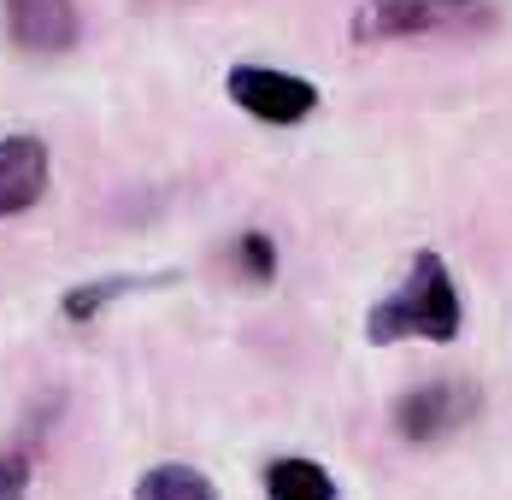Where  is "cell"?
<instances>
[{
    "label": "cell",
    "mask_w": 512,
    "mask_h": 500,
    "mask_svg": "<svg viewBox=\"0 0 512 500\" xmlns=\"http://www.w3.org/2000/svg\"><path fill=\"white\" fill-rule=\"evenodd\" d=\"M36 430H18V442L0 448V500H24L30 495V477H36Z\"/></svg>",
    "instance_id": "cell-9"
},
{
    "label": "cell",
    "mask_w": 512,
    "mask_h": 500,
    "mask_svg": "<svg viewBox=\"0 0 512 500\" xmlns=\"http://www.w3.org/2000/svg\"><path fill=\"white\" fill-rule=\"evenodd\" d=\"M471 418H477V389H465V383H424V389H407L395 400V430L407 442L454 436Z\"/></svg>",
    "instance_id": "cell-4"
},
{
    "label": "cell",
    "mask_w": 512,
    "mask_h": 500,
    "mask_svg": "<svg viewBox=\"0 0 512 500\" xmlns=\"http://www.w3.org/2000/svg\"><path fill=\"white\" fill-rule=\"evenodd\" d=\"M265 500H336V477L318 459H271L265 465Z\"/></svg>",
    "instance_id": "cell-7"
},
{
    "label": "cell",
    "mask_w": 512,
    "mask_h": 500,
    "mask_svg": "<svg viewBox=\"0 0 512 500\" xmlns=\"http://www.w3.org/2000/svg\"><path fill=\"white\" fill-rule=\"evenodd\" d=\"M224 95L259 124H307L312 106H318V89L307 77H289V71H271V65H230Z\"/></svg>",
    "instance_id": "cell-3"
},
{
    "label": "cell",
    "mask_w": 512,
    "mask_h": 500,
    "mask_svg": "<svg viewBox=\"0 0 512 500\" xmlns=\"http://www.w3.org/2000/svg\"><path fill=\"white\" fill-rule=\"evenodd\" d=\"M230 259H236V271H242L248 283H259V289L277 277V242H271V236H259V230L236 236V242H230Z\"/></svg>",
    "instance_id": "cell-11"
},
{
    "label": "cell",
    "mask_w": 512,
    "mask_h": 500,
    "mask_svg": "<svg viewBox=\"0 0 512 500\" xmlns=\"http://www.w3.org/2000/svg\"><path fill=\"white\" fill-rule=\"evenodd\" d=\"M136 500H218V489H212L206 471L171 459V465H154V471L136 477Z\"/></svg>",
    "instance_id": "cell-8"
},
{
    "label": "cell",
    "mask_w": 512,
    "mask_h": 500,
    "mask_svg": "<svg viewBox=\"0 0 512 500\" xmlns=\"http://www.w3.org/2000/svg\"><path fill=\"white\" fill-rule=\"evenodd\" d=\"M130 289H142V277H106V283H77L71 295H65V318L71 324H89L101 306H112L118 295H130Z\"/></svg>",
    "instance_id": "cell-10"
},
{
    "label": "cell",
    "mask_w": 512,
    "mask_h": 500,
    "mask_svg": "<svg viewBox=\"0 0 512 500\" xmlns=\"http://www.w3.org/2000/svg\"><path fill=\"white\" fill-rule=\"evenodd\" d=\"M354 42H424V36H477L495 30V0H359Z\"/></svg>",
    "instance_id": "cell-2"
},
{
    "label": "cell",
    "mask_w": 512,
    "mask_h": 500,
    "mask_svg": "<svg viewBox=\"0 0 512 500\" xmlns=\"http://www.w3.org/2000/svg\"><path fill=\"white\" fill-rule=\"evenodd\" d=\"M6 36H12V48L36 53V59L71 53L83 36L77 0H6Z\"/></svg>",
    "instance_id": "cell-5"
},
{
    "label": "cell",
    "mask_w": 512,
    "mask_h": 500,
    "mask_svg": "<svg viewBox=\"0 0 512 500\" xmlns=\"http://www.w3.org/2000/svg\"><path fill=\"white\" fill-rule=\"evenodd\" d=\"M48 195V148L36 136H0V218L30 212Z\"/></svg>",
    "instance_id": "cell-6"
},
{
    "label": "cell",
    "mask_w": 512,
    "mask_h": 500,
    "mask_svg": "<svg viewBox=\"0 0 512 500\" xmlns=\"http://www.w3.org/2000/svg\"><path fill=\"white\" fill-rule=\"evenodd\" d=\"M465 324L460 312V289H454V271L448 259L430 248L412 253L407 277L395 295H383L365 312V342H401V336H424V342H454Z\"/></svg>",
    "instance_id": "cell-1"
}]
</instances>
